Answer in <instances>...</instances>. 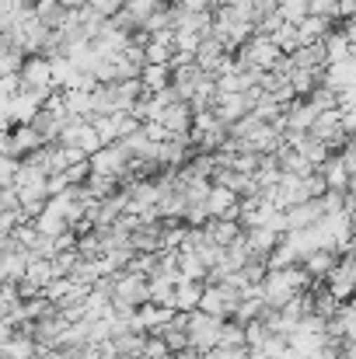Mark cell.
Wrapping results in <instances>:
<instances>
[{
  "mask_svg": "<svg viewBox=\"0 0 356 359\" xmlns=\"http://www.w3.org/2000/svg\"><path fill=\"white\" fill-rule=\"evenodd\" d=\"M311 286H315V279L304 269V262L283 265V269H269L265 279H262V293H265V304L269 307H283V304H290L297 293H304Z\"/></svg>",
  "mask_w": 356,
  "mask_h": 359,
  "instance_id": "1",
  "label": "cell"
},
{
  "mask_svg": "<svg viewBox=\"0 0 356 359\" xmlns=\"http://www.w3.org/2000/svg\"><path fill=\"white\" fill-rule=\"evenodd\" d=\"M237 67H258V70H276L283 60H286V53H283V46L272 39V35H262V32H255L241 49L235 53Z\"/></svg>",
  "mask_w": 356,
  "mask_h": 359,
  "instance_id": "2",
  "label": "cell"
},
{
  "mask_svg": "<svg viewBox=\"0 0 356 359\" xmlns=\"http://www.w3.org/2000/svg\"><path fill=\"white\" fill-rule=\"evenodd\" d=\"M91 168L98 171V175H112V178H129V168H133V154H129V147L116 140V143H105L102 150H95L91 154Z\"/></svg>",
  "mask_w": 356,
  "mask_h": 359,
  "instance_id": "3",
  "label": "cell"
},
{
  "mask_svg": "<svg viewBox=\"0 0 356 359\" xmlns=\"http://www.w3.org/2000/svg\"><path fill=\"white\" fill-rule=\"evenodd\" d=\"M60 143H63V147H77V150H84L88 157L105 147L102 136H98V129H95V122L88 119V116H70L67 126H63V133H60Z\"/></svg>",
  "mask_w": 356,
  "mask_h": 359,
  "instance_id": "4",
  "label": "cell"
},
{
  "mask_svg": "<svg viewBox=\"0 0 356 359\" xmlns=\"http://www.w3.org/2000/svg\"><path fill=\"white\" fill-rule=\"evenodd\" d=\"M39 147H46V140H42V133H39L32 122H18V126H11L7 136H4V154H7V157H28V154H35Z\"/></svg>",
  "mask_w": 356,
  "mask_h": 359,
  "instance_id": "5",
  "label": "cell"
},
{
  "mask_svg": "<svg viewBox=\"0 0 356 359\" xmlns=\"http://www.w3.org/2000/svg\"><path fill=\"white\" fill-rule=\"evenodd\" d=\"M220 328H224V318L217 314H206V311H192V325H189V335H192V346L203 349V353H213L220 346Z\"/></svg>",
  "mask_w": 356,
  "mask_h": 359,
  "instance_id": "6",
  "label": "cell"
},
{
  "mask_svg": "<svg viewBox=\"0 0 356 359\" xmlns=\"http://www.w3.org/2000/svg\"><path fill=\"white\" fill-rule=\"evenodd\" d=\"M210 81H217L210 70H203L199 63H185V67H175L171 70V84L178 88V95L185 98V102H192Z\"/></svg>",
  "mask_w": 356,
  "mask_h": 359,
  "instance_id": "7",
  "label": "cell"
},
{
  "mask_svg": "<svg viewBox=\"0 0 356 359\" xmlns=\"http://www.w3.org/2000/svg\"><path fill=\"white\" fill-rule=\"evenodd\" d=\"M206 210H210V217L237 220V217H241V196H237L235 189L213 182V189H210V196H206Z\"/></svg>",
  "mask_w": 356,
  "mask_h": 359,
  "instance_id": "8",
  "label": "cell"
},
{
  "mask_svg": "<svg viewBox=\"0 0 356 359\" xmlns=\"http://www.w3.org/2000/svg\"><path fill=\"white\" fill-rule=\"evenodd\" d=\"M286 143H290L297 154H304L315 168H322V164H325V161L336 154V150H332L325 140H318L315 133H286Z\"/></svg>",
  "mask_w": 356,
  "mask_h": 359,
  "instance_id": "9",
  "label": "cell"
},
{
  "mask_svg": "<svg viewBox=\"0 0 356 359\" xmlns=\"http://www.w3.org/2000/svg\"><path fill=\"white\" fill-rule=\"evenodd\" d=\"M325 217H329V213H325V203H322V199H308V203H294V206H286V224H290V231L318 227Z\"/></svg>",
  "mask_w": 356,
  "mask_h": 359,
  "instance_id": "10",
  "label": "cell"
},
{
  "mask_svg": "<svg viewBox=\"0 0 356 359\" xmlns=\"http://www.w3.org/2000/svg\"><path fill=\"white\" fill-rule=\"evenodd\" d=\"M318 119V109L308 102V98H294L283 112V126L286 133H311V126Z\"/></svg>",
  "mask_w": 356,
  "mask_h": 359,
  "instance_id": "11",
  "label": "cell"
},
{
  "mask_svg": "<svg viewBox=\"0 0 356 359\" xmlns=\"http://www.w3.org/2000/svg\"><path fill=\"white\" fill-rule=\"evenodd\" d=\"M339 258H343V251L339 248H318V251H311L308 258H304V269L311 272V279L315 283H325L332 272H336V265H339Z\"/></svg>",
  "mask_w": 356,
  "mask_h": 359,
  "instance_id": "12",
  "label": "cell"
},
{
  "mask_svg": "<svg viewBox=\"0 0 356 359\" xmlns=\"http://www.w3.org/2000/svg\"><path fill=\"white\" fill-rule=\"evenodd\" d=\"M279 241H283V234L272 231V227H248V231H244L248 251H251L255 258H265V262H269V255L279 248Z\"/></svg>",
  "mask_w": 356,
  "mask_h": 359,
  "instance_id": "13",
  "label": "cell"
},
{
  "mask_svg": "<svg viewBox=\"0 0 356 359\" xmlns=\"http://www.w3.org/2000/svg\"><path fill=\"white\" fill-rule=\"evenodd\" d=\"M213 112L228 122V126H235L237 119H244V116L251 112V105H248V98L237 95V91H220L217 102H213Z\"/></svg>",
  "mask_w": 356,
  "mask_h": 359,
  "instance_id": "14",
  "label": "cell"
},
{
  "mask_svg": "<svg viewBox=\"0 0 356 359\" xmlns=\"http://www.w3.org/2000/svg\"><path fill=\"white\" fill-rule=\"evenodd\" d=\"M203 231H206V241H213V244H220V248H231V244L241 241V234H244L241 220H220V217H210V220L203 224Z\"/></svg>",
  "mask_w": 356,
  "mask_h": 359,
  "instance_id": "15",
  "label": "cell"
},
{
  "mask_svg": "<svg viewBox=\"0 0 356 359\" xmlns=\"http://www.w3.org/2000/svg\"><path fill=\"white\" fill-rule=\"evenodd\" d=\"M0 353H4V356H11V359H39L42 356L39 342H35L32 335H25V332L7 335V339L0 342Z\"/></svg>",
  "mask_w": 356,
  "mask_h": 359,
  "instance_id": "16",
  "label": "cell"
},
{
  "mask_svg": "<svg viewBox=\"0 0 356 359\" xmlns=\"http://www.w3.org/2000/svg\"><path fill=\"white\" fill-rule=\"evenodd\" d=\"M325 84L336 88V91H350V88H356V56L339 60V63H329V70H325Z\"/></svg>",
  "mask_w": 356,
  "mask_h": 359,
  "instance_id": "17",
  "label": "cell"
},
{
  "mask_svg": "<svg viewBox=\"0 0 356 359\" xmlns=\"http://www.w3.org/2000/svg\"><path fill=\"white\" fill-rule=\"evenodd\" d=\"M32 224H35V231H39V234H46V238H60V234H67V231H70L67 213H60L53 203H49V206H46V210H42V213H39Z\"/></svg>",
  "mask_w": 356,
  "mask_h": 359,
  "instance_id": "18",
  "label": "cell"
},
{
  "mask_svg": "<svg viewBox=\"0 0 356 359\" xmlns=\"http://www.w3.org/2000/svg\"><path fill=\"white\" fill-rule=\"evenodd\" d=\"M147 339H150V332H136V328H129V332H119L116 339H112V346H116L119 356H126V359H143Z\"/></svg>",
  "mask_w": 356,
  "mask_h": 359,
  "instance_id": "19",
  "label": "cell"
},
{
  "mask_svg": "<svg viewBox=\"0 0 356 359\" xmlns=\"http://www.w3.org/2000/svg\"><path fill=\"white\" fill-rule=\"evenodd\" d=\"M35 14H39V21H42L46 28L60 32V28L67 25V18H70V7H67L63 0H35Z\"/></svg>",
  "mask_w": 356,
  "mask_h": 359,
  "instance_id": "20",
  "label": "cell"
},
{
  "mask_svg": "<svg viewBox=\"0 0 356 359\" xmlns=\"http://www.w3.org/2000/svg\"><path fill=\"white\" fill-rule=\"evenodd\" d=\"M203 290H206V283H199V279H182L178 283V293H175V311H199V304H203Z\"/></svg>",
  "mask_w": 356,
  "mask_h": 359,
  "instance_id": "21",
  "label": "cell"
},
{
  "mask_svg": "<svg viewBox=\"0 0 356 359\" xmlns=\"http://www.w3.org/2000/svg\"><path fill=\"white\" fill-rule=\"evenodd\" d=\"M318 171L325 175L329 189H350V182H353V175H350V168H346L343 154H332V157H329V161H325Z\"/></svg>",
  "mask_w": 356,
  "mask_h": 359,
  "instance_id": "22",
  "label": "cell"
},
{
  "mask_svg": "<svg viewBox=\"0 0 356 359\" xmlns=\"http://www.w3.org/2000/svg\"><path fill=\"white\" fill-rule=\"evenodd\" d=\"M329 32H332V18H318V14H308V18L297 25L301 46H308V42H322Z\"/></svg>",
  "mask_w": 356,
  "mask_h": 359,
  "instance_id": "23",
  "label": "cell"
},
{
  "mask_svg": "<svg viewBox=\"0 0 356 359\" xmlns=\"http://www.w3.org/2000/svg\"><path fill=\"white\" fill-rule=\"evenodd\" d=\"M25 279L32 283V286H39V290H46L53 279H60L56 276V265H53V258H32L28 262V269H25Z\"/></svg>",
  "mask_w": 356,
  "mask_h": 359,
  "instance_id": "24",
  "label": "cell"
},
{
  "mask_svg": "<svg viewBox=\"0 0 356 359\" xmlns=\"http://www.w3.org/2000/svg\"><path fill=\"white\" fill-rule=\"evenodd\" d=\"M140 81H143V88H147L150 95H157V91L171 88V67H164V63H147L143 74H140Z\"/></svg>",
  "mask_w": 356,
  "mask_h": 359,
  "instance_id": "25",
  "label": "cell"
},
{
  "mask_svg": "<svg viewBox=\"0 0 356 359\" xmlns=\"http://www.w3.org/2000/svg\"><path fill=\"white\" fill-rule=\"evenodd\" d=\"M325 49H329V63H339V60H350L353 56V42L346 35V28H336L325 35Z\"/></svg>",
  "mask_w": 356,
  "mask_h": 359,
  "instance_id": "26",
  "label": "cell"
},
{
  "mask_svg": "<svg viewBox=\"0 0 356 359\" xmlns=\"http://www.w3.org/2000/svg\"><path fill=\"white\" fill-rule=\"evenodd\" d=\"M175 293H178V283L171 276H150V300L154 304H164V307H175Z\"/></svg>",
  "mask_w": 356,
  "mask_h": 359,
  "instance_id": "27",
  "label": "cell"
},
{
  "mask_svg": "<svg viewBox=\"0 0 356 359\" xmlns=\"http://www.w3.org/2000/svg\"><path fill=\"white\" fill-rule=\"evenodd\" d=\"M220 346H228V349H241V346H248V328L241 325V321H224V328H220Z\"/></svg>",
  "mask_w": 356,
  "mask_h": 359,
  "instance_id": "28",
  "label": "cell"
},
{
  "mask_svg": "<svg viewBox=\"0 0 356 359\" xmlns=\"http://www.w3.org/2000/svg\"><path fill=\"white\" fill-rule=\"evenodd\" d=\"M308 102H311L318 112H329V109H339V91L329 88V84H318V88L308 95Z\"/></svg>",
  "mask_w": 356,
  "mask_h": 359,
  "instance_id": "29",
  "label": "cell"
},
{
  "mask_svg": "<svg viewBox=\"0 0 356 359\" xmlns=\"http://www.w3.org/2000/svg\"><path fill=\"white\" fill-rule=\"evenodd\" d=\"M279 14H283L290 25H301V21L311 14V0H279Z\"/></svg>",
  "mask_w": 356,
  "mask_h": 359,
  "instance_id": "30",
  "label": "cell"
},
{
  "mask_svg": "<svg viewBox=\"0 0 356 359\" xmlns=\"http://www.w3.org/2000/svg\"><path fill=\"white\" fill-rule=\"evenodd\" d=\"M91 122H95V129H98L102 143H116L119 140V112L116 116H102V112H95Z\"/></svg>",
  "mask_w": 356,
  "mask_h": 359,
  "instance_id": "31",
  "label": "cell"
},
{
  "mask_svg": "<svg viewBox=\"0 0 356 359\" xmlns=\"http://www.w3.org/2000/svg\"><path fill=\"white\" fill-rule=\"evenodd\" d=\"M164 4H168V0H129V4H126V11H129V14L136 18V25L143 28V21H147L154 11H161Z\"/></svg>",
  "mask_w": 356,
  "mask_h": 359,
  "instance_id": "32",
  "label": "cell"
},
{
  "mask_svg": "<svg viewBox=\"0 0 356 359\" xmlns=\"http://www.w3.org/2000/svg\"><path fill=\"white\" fill-rule=\"evenodd\" d=\"M164 356H171L164 335H150V339H147V349H143V359H164Z\"/></svg>",
  "mask_w": 356,
  "mask_h": 359,
  "instance_id": "33",
  "label": "cell"
},
{
  "mask_svg": "<svg viewBox=\"0 0 356 359\" xmlns=\"http://www.w3.org/2000/svg\"><path fill=\"white\" fill-rule=\"evenodd\" d=\"M206 356H210V359H255L248 346H241V349H228V346H217V349H213V353H206Z\"/></svg>",
  "mask_w": 356,
  "mask_h": 359,
  "instance_id": "34",
  "label": "cell"
},
{
  "mask_svg": "<svg viewBox=\"0 0 356 359\" xmlns=\"http://www.w3.org/2000/svg\"><path fill=\"white\" fill-rule=\"evenodd\" d=\"M311 14H318V18H339V0H311Z\"/></svg>",
  "mask_w": 356,
  "mask_h": 359,
  "instance_id": "35",
  "label": "cell"
},
{
  "mask_svg": "<svg viewBox=\"0 0 356 359\" xmlns=\"http://www.w3.org/2000/svg\"><path fill=\"white\" fill-rule=\"evenodd\" d=\"M126 4H129V0H95V7H98L105 18H116L119 11H126Z\"/></svg>",
  "mask_w": 356,
  "mask_h": 359,
  "instance_id": "36",
  "label": "cell"
},
{
  "mask_svg": "<svg viewBox=\"0 0 356 359\" xmlns=\"http://www.w3.org/2000/svg\"><path fill=\"white\" fill-rule=\"evenodd\" d=\"M339 154H343V161H346V168H350V175H353V178H356V143H353V140H350V143H346V147H343Z\"/></svg>",
  "mask_w": 356,
  "mask_h": 359,
  "instance_id": "37",
  "label": "cell"
},
{
  "mask_svg": "<svg viewBox=\"0 0 356 359\" xmlns=\"http://www.w3.org/2000/svg\"><path fill=\"white\" fill-rule=\"evenodd\" d=\"M339 18H356V0H339Z\"/></svg>",
  "mask_w": 356,
  "mask_h": 359,
  "instance_id": "38",
  "label": "cell"
},
{
  "mask_svg": "<svg viewBox=\"0 0 356 359\" xmlns=\"http://www.w3.org/2000/svg\"><path fill=\"white\" fill-rule=\"evenodd\" d=\"M343 28H346V35H350V42H353V56H356V18H350Z\"/></svg>",
  "mask_w": 356,
  "mask_h": 359,
  "instance_id": "39",
  "label": "cell"
},
{
  "mask_svg": "<svg viewBox=\"0 0 356 359\" xmlns=\"http://www.w3.org/2000/svg\"><path fill=\"white\" fill-rule=\"evenodd\" d=\"M63 4H67L70 11H81V7H91L95 0H63Z\"/></svg>",
  "mask_w": 356,
  "mask_h": 359,
  "instance_id": "40",
  "label": "cell"
},
{
  "mask_svg": "<svg viewBox=\"0 0 356 359\" xmlns=\"http://www.w3.org/2000/svg\"><path fill=\"white\" fill-rule=\"evenodd\" d=\"M350 140H353V143H356V133H353V136H350Z\"/></svg>",
  "mask_w": 356,
  "mask_h": 359,
  "instance_id": "41",
  "label": "cell"
}]
</instances>
